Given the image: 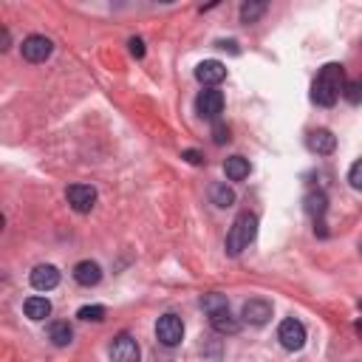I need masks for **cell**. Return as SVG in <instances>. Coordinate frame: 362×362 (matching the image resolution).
Returning a JSON list of instances; mask_svg holds the SVG:
<instances>
[{
    "label": "cell",
    "mask_w": 362,
    "mask_h": 362,
    "mask_svg": "<svg viewBox=\"0 0 362 362\" xmlns=\"http://www.w3.org/2000/svg\"><path fill=\"white\" fill-rule=\"evenodd\" d=\"M342 88H345V71H342V65H339V63H328V65L320 68V74H317V80H314L311 99H314L317 105H323V108H331V105L339 99Z\"/></svg>",
    "instance_id": "6da1fadb"
},
{
    "label": "cell",
    "mask_w": 362,
    "mask_h": 362,
    "mask_svg": "<svg viewBox=\"0 0 362 362\" xmlns=\"http://www.w3.org/2000/svg\"><path fill=\"white\" fill-rule=\"evenodd\" d=\"M255 235H258V216L255 213H241L227 232V255L238 258L255 241Z\"/></svg>",
    "instance_id": "7a4b0ae2"
},
{
    "label": "cell",
    "mask_w": 362,
    "mask_h": 362,
    "mask_svg": "<svg viewBox=\"0 0 362 362\" xmlns=\"http://www.w3.org/2000/svg\"><path fill=\"white\" fill-rule=\"evenodd\" d=\"M156 337L164 348H175L181 339H185V323H181V317H175V314H164L156 323Z\"/></svg>",
    "instance_id": "3957f363"
},
{
    "label": "cell",
    "mask_w": 362,
    "mask_h": 362,
    "mask_svg": "<svg viewBox=\"0 0 362 362\" xmlns=\"http://www.w3.org/2000/svg\"><path fill=\"white\" fill-rule=\"evenodd\" d=\"M277 339H280V345H283L286 351H300V348L306 345V325H303L300 320L289 317V320H283V323H280V328H277Z\"/></svg>",
    "instance_id": "277c9868"
},
{
    "label": "cell",
    "mask_w": 362,
    "mask_h": 362,
    "mask_svg": "<svg viewBox=\"0 0 362 362\" xmlns=\"http://www.w3.org/2000/svg\"><path fill=\"white\" fill-rule=\"evenodd\" d=\"M20 51H23V60H29V63H46L54 51V43L46 35H32L23 40Z\"/></svg>",
    "instance_id": "5b68a950"
},
{
    "label": "cell",
    "mask_w": 362,
    "mask_h": 362,
    "mask_svg": "<svg viewBox=\"0 0 362 362\" xmlns=\"http://www.w3.org/2000/svg\"><path fill=\"white\" fill-rule=\"evenodd\" d=\"M65 199H68V204H71V210L74 213H91L94 210V204H96V190L91 187V185H71L68 190H65Z\"/></svg>",
    "instance_id": "8992f818"
},
{
    "label": "cell",
    "mask_w": 362,
    "mask_h": 362,
    "mask_svg": "<svg viewBox=\"0 0 362 362\" xmlns=\"http://www.w3.org/2000/svg\"><path fill=\"white\" fill-rule=\"evenodd\" d=\"M139 356H142L139 342L130 334H119L111 342V362H139Z\"/></svg>",
    "instance_id": "52a82bcc"
},
{
    "label": "cell",
    "mask_w": 362,
    "mask_h": 362,
    "mask_svg": "<svg viewBox=\"0 0 362 362\" xmlns=\"http://www.w3.org/2000/svg\"><path fill=\"white\" fill-rule=\"evenodd\" d=\"M196 111L204 116V119H218L224 113V94L216 91V88H207L199 94L196 99Z\"/></svg>",
    "instance_id": "ba28073f"
},
{
    "label": "cell",
    "mask_w": 362,
    "mask_h": 362,
    "mask_svg": "<svg viewBox=\"0 0 362 362\" xmlns=\"http://www.w3.org/2000/svg\"><path fill=\"white\" fill-rule=\"evenodd\" d=\"M241 317H244L249 325H263V323H269V317H272V303L263 300V297H252V300L244 303Z\"/></svg>",
    "instance_id": "9c48e42d"
},
{
    "label": "cell",
    "mask_w": 362,
    "mask_h": 362,
    "mask_svg": "<svg viewBox=\"0 0 362 362\" xmlns=\"http://www.w3.org/2000/svg\"><path fill=\"white\" fill-rule=\"evenodd\" d=\"M29 280H32V286H35L37 292H51V289H57V283H60V269L51 266V263H40V266L32 269Z\"/></svg>",
    "instance_id": "30bf717a"
},
{
    "label": "cell",
    "mask_w": 362,
    "mask_h": 362,
    "mask_svg": "<svg viewBox=\"0 0 362 362\" xmlns=\"http://www.w3.org/2000/svg\"><path fill=\"white\" fill-rule=\"evenodd\" d=\"M196 80L201 82V85H218V82H224L227 80V65L224 63H218V60H204V63H199V68H196Z\"/></svg>",
    "instance_id": "8fae6325"
},
{
    "label": "cell",
    "mask_w": 362,
    "mask_h": 362,
    "mask_svg": "<svg viewBox=\"0 0 362 362\" xmlns=\"http://www.w3.org/2000/svg\"><path fill=\"white\" fill-rule=\"evenodd\" d=\"M308 147L317 156H328V153L337 150V136L331 130H325V127H317V130L308 133Z\"/></svg>",
    "instance_id": "7c38bea8"
},
{
    "label": "cell",
    "mask_w": 362,
    "mask_h": 362,
    "mask_svg": "<svg viewBox=\"0 0 362 362\" xmlns=\"http://www.w3.org/2000/svg\"><path fill=\"white\" fill-rule=\"evenodd\" d=\"M74 280L80 283V286H96L99 280H102V269H99V263H94V261H80L77 266H74Z\"/></svg>",
    "instance_id": "4fadbf2b"
},
{
    "label": "cell",
    "mask_w": 362,
    "mask_h": 362,
    "mask_svg": "<svg viewBox=\"0 0 362 362\" xmlns=\"http://www.w3.org/2000/svg\"><path fill=\"white\" fill-rule=\"evenodd\" d=\"M303 210L314 218V224H317V221L323 224V216H325V210H328V199H325V193H323V190H311V193L303 199Z\"/></svg>",
    "instance_id": "5bb4252c"
},
{
    "label": "cell",
    "mask_w": 362,
    "mask_h": 362,
    "mask_svg": "<svg viewBox=\"0 0 362 362\" xmlns=\"http://www.w3.org/2000/svg\"><path fill=\"white\" fill-rule=\"evenodd\" d=\"M210 325H213V331H218V334H238V328H241V323L230 314V308H224V311H216V314H210Z\"/></svg>",
    "instance_id": "9a60e30c"
},
{
    "label": "cell",
    "mask_w": 362,
    "mask_h": 362,
    "mask_svg": "<svg viewBox=\"0 0 362 362\" xmlns=\"http://www.w3.org/2000/svg\"><path fill=\"white\" fill-rule=\"evenodd\" d=\"M224 173H227L230 181H244V178L252 173V164H249V158H244V156H230L227 164H224Z\"/></svg>",
    "instance_id": "2e32d148"
},
{
    "label": "cell",
    "mask_w": 362,
    "mask_h": 362,
    "mask_svg": "<svg viewBox=\"0 0 362 362\" xmlns=\"http://www.w3.org/2000/svg\"><path fill=\"white\" fill-rule=\"evenodd\" d=\"M23 311H26V317L29 320H46L49 314H51V303H49V297H29L26 303H23Z\"/></svg>",
    "instance_id": "e0dca14e"
},
{
    "label": "cell",
    "mask_w": 362,
    "mask_h": 362,
    "mask_svg": "<svg viewBox=\"0 0 362 362\" xmlns=\"http://www.w3.org/2000/svg\"><path fill=\"white\" fill-rule=\"evenodd\" d=\"M49 339H51L57 348H65V345H71V339H74V328H71L65 320H57V323L49 325Z\"/></svg>",
    "instance_id": "ac0fdd59"
},
{
    "label": "cell",
    "mask_w": 362,
    "mask_h": 362,
    "mask_svg": "<svg viewBox=\"0 0 362 362\" xmlns=\"http://www.w3.org/2000/svg\"><path fill=\"white\" fill-rule=\"evenodd\" d=\"M210 199H213L216 207L227 210V207L235 204V190L230 185H224V181H218V185H213V190H210Z\"/></svg>",
    "instance_id": "d6986e66"
},
{
    "label": "cell",
    "mask_w": 362,
    "mask_h": 362,
    "mask_svg": "<svg viewBox=\"0 0 362 362\" xmlns=\"http://www.w3.org/2000/svg\"><path fill=\"white\" fill-rule=\"evenodd\" d=\"M201 308H204L207 314H216V311H224V308H230V303H227V297H224V294L213 292V294H204V300H201Z\"/></svg>",
    "instance_id": "ffe728a7"
},
{
    "label": "cell",
    "mask_w": 362,
    "mask_h": 362,
    "mask_svg": "<svg viewBox=\"0 0 362 362\" xmlns=\"http://www.w3.org/2000/svg\"><path fill=\"white\" fill-rule=\"evenodd\" d=\"M263 12H266V4H252V0H249V4L241 6V20L244 23H258Z\"/></svg>",
    "instance_id": "44dd1931"
},
{
    "label": "cell",
    "mask_w": 362,
    "mask_h": 362,
    "mask_svg": "<svg viewBox=\"0 0 362 362\" xmlns=\"http://www.w3.org/2000/svg\"><path fill=\"white\" fill-rule=\"evenodd\" d=\"M80 320H88V323H102L105 320V306H82L77 311Z\"/></svg>",
    "instance_id": "7402d4cb"
},
{
    "label": "cell",
    "mask_w": 362,
    "mask_h": 362,
    "mask_svg": "<svg viewBox=\"0 0 362 362\" xmlns=\"http://www.w3.org/2000/svg\"><path fill=\"white\" fill-rule=\"evenodd\" d=\"M348 185H351L354 190H362V158L351 164V170H348Z\"/></svg>",
    "instance_id": "603a6c76"
},
{
    "label": "cell",
    "mask_w": 362,
    "mask_h": 362,
    "mask_svg": "<svg viewBox=\"0 0 362 362\" xmlns=\"http://www.w3.org/2000/svg\"><path fill=\"white\" fill-rule=\"evenodd\" d=\"M342 96H345L348 102H354V105H356V102L362 99V85H359V82H345V88H342Z\"/></svg>",
    "instance_id": "cb8c5ba5"
},
{
    "label": "cell",
    "mask_w": 362,
    "mask_h": 362,
    "mask_svg": "<svg viewBox=\"0 0 362 362\" xmlns=\"http://www.w3.org/2000/svg\"><path fill=\"white\" fill-rule=\"evenodd\" d=\"M213 142H216V144H227V142H230V127H227L224 122H216V127H213Z\"/></svg>",
    "instance_id": "d4e9b609"
},
{
    "label": "cell",
    "mask_w": 362,
    "mask_h": 362,
    "mask_svg": "<svg viewBox=\"0 0 362 362\" xmlns=\"http://www.w3.org/2000/svg\"><path fill=\"white\" fill-rule=\"evenodd\" d=\"M181 158H187L190 164H204V156L199 150H185V153H181Z\"/></svg>",
    "instance_id": "484cf974"
},
{
    "label": "cell",
    "mask_w": 362,
    "mask_h": 362,
    "mask_svg": "<svg viewBox=\"0 0 362 362\" xmlns=\"http://www.w3.org/2000/svg\"><path fill=\"white\" fill-rule=\"evenodd\" d=\"M127 46H130V54H133V57H144V43H142L139 37H133Z\"/></svg>",
    "instance_id": "4316f807"
},
{
    "label": "cell",
    "mask_w": 362,
    "mask_h": 362,
    "mask_svg": "<svg viewBox=\"0 0 362 362\" xmlns=\"http://www.w3.org/2000/svg\"><path fill=\"white\" fill-rule=\"evenodd\" d=\"M9 40H12V37H9V29H4V51L9 49Z\"/></svg>",
    "instance_id": "83f0119b"
},
{
    "label": "cell",
    "mask_w": 362,
    "mask_h": 362,
    "mask_svg": "<svg viewBox=\"0 0 362 362\" xmlns=\"http://www.w3.org/2000/svg\"><path fill=\"white\" fill-rule=\"evenodd\" d=\"M354 331H356V334H359V337H362V317H359V320H356V325H354Z\"/></svg>",
    "instance_id": "f1b7e54d"
},
{
    "label": "cell",
    "mask_w": 362,
    "mask_h": 362,
    "mask_svg": "<svg viewBox=\"0 0 362 362\" xmlns=\"http://www.w3.org/2000/svg\"><path fill=\"white\" fill-rule=\"evenodd\" d=\"M359 85H362V80H359Z\"/></svg>",
    "instance_id": "f546056e"
}]
</instances>
